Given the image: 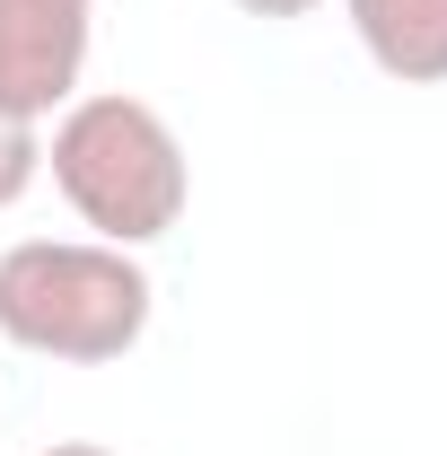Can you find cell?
Masks as SVG:
<instances>
[{"label": "cell", "instance_id": "6da1fadb", "mask_svg": "<svg viewBox=\"0 0 447 456\" xmlns=\"http://www.w3.org/2000/svg\"><path fill=\"white\" fill-rule=\"evenodd\" d=\"M45 167H53L61 202L79 211V228H97L106 246H158L184 202H193V167H184V141L150 97H70L53 114V141H45Z\"/></svg>", "mask_w": 447, "mask_h": 456}, {"label": "cell", "instance_id": "7a4b0ae2", "mask_svg": "<svg viewBox=\"0 0 447 456\" xmlns=\"http://www.w3.org/2000/svg\"><path fill=\"white\" fill-rule=\"evenodd\" d=\"M158 289L132 246L106 237H18L0 255V342L61 360V369H106L150 334Z\"/></svg>", "mask_w": 447, "mask_h": 456}, {"label": "cell", "instance_id": "3957f363", "mask_svg": "<svg viewBox=\"0 0 447 456\" xmlns=\"http://www.w3.org/2000/svg\"><path fill=\"white\" fill-rule=\"evenodd\" d=\"M88 70V0H0V114L53 123Z\"/></svg>", "mask_w": 447, "mask_h": 456}, {"label": "cell", "instance_id": "277c9868", "mask_svg": "<svg viewBox=\"0 0 447 456\" xmlns=\"http://www.w3.org/2000/svg\"><path fill=\"white\" fill-rule=\"evenodd\" d=\"M360 53L403 88H439L447 79V0H342Z\"/></svg>", "mask_w": 447, "mask_h": 456}, {"label": "cell", "instance_id": "5b68a950", "mask_svg": "<svg viewBox=\"0 0 447 456\" xmlns=\"http://www.w3.org/2000/svg\"><path fill=\"white\" fill-rule=\"evenodd\" d=\"M36 175H45V123L0 114V211H18L36 193Z\"/></svg>", "mask_w": 447, "mask_h": 456}, {"label": "cell", "instance_id": "8992f818", "mask_svg": "<svg viewBox=\"0 0 447 456\" xmlns=\"http://www.w3.org/2000/svg\"><path fill=\"white\" fill-rule=\"evenodd\" d=\"M246 18H307V9H325V0H237Z\"/></svg>", "mask_w": 447, "mask_h": 456}, {"label": "cell", "instance_id": "52a82bcc", "mask_svg": "<svg viewBox=\"0 0 447 456\" xmlns=\"http://www.w3.org/2000/svg\"><path fill=\"white\" fill-rule=\"evenodd\" d=\"M45 456H114V448H97V439H53Z\"/></svg>", "mask_w": 447, "mask_h": 456}]
</instances>
